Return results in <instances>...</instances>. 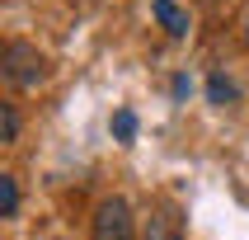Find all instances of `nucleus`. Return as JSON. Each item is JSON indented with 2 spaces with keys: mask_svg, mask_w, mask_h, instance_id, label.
<instances>
[{
  "mask_svg": "<svg viewBox=\"0 0 249 240\" xmlns=\"http://www.w3.org/2000/svg\"><path fill=\"white\" fill-rule=\"evenodd\" d=\"M0 66H5V80L19 85V90H33V85L47 80V56L33 42H10L5 56H0Z\"/></svg>",
  "mask_w": 249,
  "mask_h": 240,
  "instance_id": "nucleus-1",
  "label": "nucleus"
},
{
  "mask_svg": "<svg viewBox=\"0 0 249 240\" xmlns=\"http://www.w3.org/2000/svg\"><path fill=\"white\" fill-rule=\"evenodd\" d=\"M89 236L94 240H132L137 236V217L127 207V198H104L94 207V222H89Z\"/></svg>",
  "mask_w": 249,
  "mask_h": 240,
  "instance_id": "nucleus-2",
  "label": "nucleus"
},
{
  "mask_svg": "<svg viewBox=\"0 0 249 240\" xmlns=\"http://www.w3.org/2000/svg\"><path fill=\"white\" fill-rule=\"evenodd\" d=\"M19 212V184L14 174H0V217H14Z\"/></svg>",
  "mask_w": 249,
  "mask_h": 240,
  "instance_id": "nucleus-4",
  "label": "nucleus"
},
{
  "mask_svg": "<svg viewBox=\"0 0 249 240\" xmlns=\"http://www.w3.org/2000/svg\"><path fill=\"white\" fill-rule=\"evenodd\" d=\"M113 137H118V141H132V137H137V113H132V109H118V113H113Z\"/></svg>",
  "mask_w": 249,
  "mask_h": 240,
  "instance_id": "nucleus-7",
  "label": "nucleus"
},
{
  "mask_svg": "<svg viewBox=\"0 0 249 240\" xmlns=\"http://www.w3.org/2000/svg\"><path fill=\"white\" fill-rule=\"evenodd\" d=\"M245 42H249V19H245Z\"/></svg>",
  "mask_w": 249,
  "mask_h": 240,
  "instance_id": "nucleus-8",
  "label": "nucleus"
},
{
  "mask_svg": "<svg viewBox=\"0 0 249 240\" xmlns=\"http://www.w3.org/2000/svg\"><path fill=\"white\" fill-rule=\"evenodd\" d=\"M151 14L160 19V28H165L169 38H188V28H193V24H188V10H179L174 0H155Z\"/></svg>",
  "mask_w": 249,
  "mask_h": 240,
  "instance_id": "nucleus-3",
  "label": "nucleus"
},
{
  "mask_svg": "<svg viewBox=\"0 0 249 240\" xmlns=\"http://www.w3.org/2000/svg\"><path fill=\"white\" fill-rule=\"evenodd\" d=\"M0 141H5V146L19 141V109H14V104H0Z\"/></svg>",
  "mask_w": 249,
  "mask_h": 240,
  "instance_id": "nucleus-6",
  "label": "nucleus"
},
{
  "mask_svg": "<svg viewBox=\"0 0 249 240\" xmlns=\"http://www.w3.org/2000/svg\"><path fill=\"white\" fill-rule=\"evenodd\" d=\"M207 99H212V104H221V109H226V104H235V85H231V80H226V75H221V71H216V75H212V80H207Z\"/></svg>",
  "mask_w": 249,
  "mask_h": 240,
  "instance_id": "nucleus-5",
  "label": "nucleus"
}]
</instances>
